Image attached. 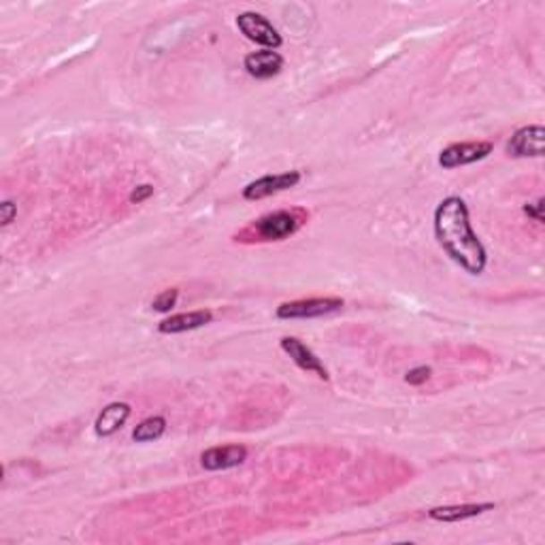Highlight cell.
<instances>
[{
  "instance_id": "6da1fadb",
  "label": "cell",
  "mask_w": 545,
  "mask_h": 545,
  "mask_svg": "<svg viewBox=\"0 0 545 545\" xmlns=\"http://www.w3.org/2000/svg\"><path fill=\"white\" fill-rule=\"evenodd\" d=\"M437 243L452 262H456L464 273L481 275L488 267V251L477 237L471 224V213L460 196H447L437 205L432 216Z\"/></svg>"
},
{
  "instance_id": "7a4b0ae2",
  "label": "cell",
  "mask_w": 545,
  "mask_h": 545,
  "mask_svg": "<svg viewBox=\"0 0 545 545\" xmlns=\"http://www.w3.org/2000/svg\"><path fill=\"white\" fill-rule=\"evenodd\" d=\"M307 222L309 211L305 207H290V209L264 213L258 220L237 230V233L233 234V241L241 245L279 243V241L294 237Z\"/></svg>"
},
{
  "instance_id": "3957f363",
  "label": "cell",
  "mask_w": 545,
  "mask_h": 545,
  "mask_svg": "<svg viewBox=\"0 0 545 545\" xmlns=\"http://www.w3.org/2000/svg\"><path fill=\"white\" fill-rule=\"evenodd\" d=\"M345 307V301L339 296H313V299H299L282 302L275 309V316L279 319H313L328 316Z\"/></svg>"
},
{
  "instance_id": "277c9868",
  "label": "cell",
  "mask_w": 545,
  "mask_h": 545,
  "mask_svg": "<svg viewBox=\"0 0 545 545\" xmlns=\"http://www.w3.org/2000/svg\"><path fill=\"white\" fill-rule=\"evenodd\" d=\"M237 28L247 41L260 45L262 49H273L277 52L284 45V38L279 30L268 21L264 15L256 13V11H243L237 15Z\"/></svg>"
},
{
  "instance_id": "5b68a950",
  "label": "cell",
  "mask_w": 545,
  "mask_h": 545,
  "mask_svg": "<svg viewBox=\"0 0 545 545\" xmlns=\"http://www.w3.org/2000/svg\"><path fill=\"white\" fill-rule=\"evenodd\" d=\"M302 182L301 171H285V173H275V175H262L250 182L243 188V199L250 202L268 199V196L285 192V190L296 188Z\"/></svg>"
},
{
  "instance_id": "8992f818",
  "label": "cell",
  "mask_w": 545,
  "mask_h": 545,
  "mask_svg": "<svg viewBox=\"0 0 545 545\" xmlns=\"http://www.w3.org/2000/svg\"><path fill=\"white\" fill-rule=\"evenodd\" d=\"M494 145L490 141H463V143H452L446 149H441L439 154V166L446 171L452 168L475 165V162L486 160L492 154Z\"/></svg>"
},
{
  "instance_id": "52a82bcc",
  "label": "cell",
  "mask_w": 545,
  "mask_h": 545,
  "mask_svg": "<svg viewBox=\"0 0 545 545\" xmlns=\"http://www.w3.org/2000/svg\"><path fill=\"white\" fill-rule=\"evenodd\" d=\"M545 143V128L541 123L522 126L511 134L507 143V154L514 158H541Z\"/></svg>"
},
{
  "instance_id": "ba28073f",
  "label": "cell",
  "mask_w": 545,
  "mask_h": 545,
  "mask_svg": "<svg viewBox=\"0 0 545 545\" xmlns=\"http://www.w3.org/2000/svg\"><path fill=\"white\" fill-rule=\"evenodd\" d=\"M279 347H282L285 356L290 358L292 362L296 364L301 370H305V373L316 375V378L328 381V369L324 367V362L319 361L318 353L311 350V347H307L299 336H284L282 341H279Z\"/></svg>"
},
{
  "instance_id": "9c48e42d",
  "label": "cell",
  "mask_w": 545,
  "mask_h": 545,
  "mask_svg": "<svg viewBox=\"0 0 545 545\" xmlns=\"http://www.w3.org/2000/svg\"><path fill=\"white\" fill-rule=\"evenodd\" d=\"M284 55L279 52H273V49H260V52H251L245 55L243 60V69L250 77L254 80L267 81L277 77L279 72L284 71Z\"/></svg>"
},
{
  "instance_id": "30bf717a",
  "label": "cell",
  "mask_w": 545,
  "mask_h": 545,
  "mask_svg": "<svg viewBox=\"0 0 545 545\" xmlns=\"http://www.w3.org/2000/svg\"><path fill=\"white\" fill-rule=\"evenodd\" d=\"M247 447L243 446H216L200 454V466L205 471H226L243 464Z\"/></svg>"
},
{
  "instance_id": "8fae6325",
  "label": "cell",
  "mask_w": 545,
  "mask_h": 545,
  "mask_svg": "<svg viewBox=\"0 0 545 545\" xmlns=\"http://www.w3.org/2000/svg\"><path fill=\"white\" fill-rule=\"evenodd\" d=\"M213 322V311L211 309H194V311L185 313H175V316H168L158 324V333L162 335H182L190 333V330H199L202 326Z\"/></svg>"
},
{
  "instance_id": "7c38bea8",
  "label": "cell",
  "mask_w": 545,
  "mask_h": 545,
  "mask_svg": "<svg viewBox=\"0 0 545 545\" xmlns=\"http://www.w3.org/2000/svg\"><path fill=\"white\" fill-rule=\"evenodd\" d=\"M497 509L494 503H463V505H443V507H430L426 511L430 520L443 522V524H456V522H464L469 518H477V515L486 514V511Z\"/></svg>"
},
{
  "instance_id": "4fadbf2b",
  "label": "cell",
  "mask_w": 545,
  "mask_h": 545,
  "mask_svg": "<svg viewBox=\"0 0 545 545\" xmlns=\"http://www.w3.org/2000/svg\"><path fill=\"white\" fill-rule=\"evenodd\" d=\"M131 413H132V407L128 403H122V401L109 403L103 412L98 413L97 422H94V432H97V437H100V439L114 437L115 432L122 430V426L128 422Z\"/></svg>"
},
{
  "instance_id": "5bb4252c",
  "label": "cell",
  "mask_w": 545,
  "mask_h": 545,
  "mask_svg": "<svg viewBox=\"0 0 545 545\" xmlns=\"http://www.w3.org/2000/svg\"><path fill=\"white\" fill-rule=\"evenodd\" d=\"M166 426L168 422L165 415H151V418H145L143 422L132 430V441L134 443L158 441L166 432Z\"/></svg>"
},
{
  "instance_id": "9a60e30c",
  "label": "cell",
  "mask_w": 545,
  "mask_h": 545,
  "mask_svg": "<svg viewBox=\"0 0 545 545\" xmlns=\"http://www.w3.org/2000/svg\"><path fill=\"white\" fill-rule=\"evenodd\" d=\"M179 299V290L177 288H168L165 292H160L154 301H151V309L158 313H168L173 307L177 305Z\"/></svg>"
},
{
  "instance_id": "2e32d148",
  "label": "cell",
  "mask_w": 545,
  "mask_h": 545,
  "mask_svg": "<svg viewBox=\"0 0 545 545\" xmlns=\"http://www.w3.org/2000/svg\"><path fill=\"white\" fill-rule=\"evenodd\" d=\"M15 217H18V205H15L13 200H3V205H0V220H3V228L11 226V224L15 222Z\"/></svg>"
},
{
  "instance_id": "e0dca14e",
  "label": "cell",
  "mask_w": 545,
  "mask_h": 545,
  "mask_svg": "<svg viewBox=\"0 0 545 545\" xmlns=\"http://www.w3.org/2000/svg\"><path fill=\"white\" fill-rule=\"evenodd\" d=\"M430 373H432L430 367H415L404 375V381H407L409 386H422L424 381L430 378Z\"/></svg>"
},
{
  "instance_id": "ac0fdd59",
  "label": "cell",
  "mask_w": 545,
  "mask_h": 545,
  "mask_svg": "<svg viewBox=\"0 0 545 545\" xmlns=\"http://www.w3.org/2000/svg\"><path fill=\"white\" fill-rule=\"evenodd\" d=\"M149 196H154V185L141 183V185H137V188L132 190L131 196H128V200L137 202V205H141V202H145V200L149 199Z\"/></svg>"
},
{
  "instance_id": "d6986e66",
  "label": "cell",
  "mask_w": 545,
  "mask_h": 545,
  "mask_svg": "<svg viewBox=\"0 0 545 545\" xmlns=\"http://www.w3.org/2000/svg\"><path fill=\"white\" fill-rule=\"evenodd\" d=\"M524 213L531 217V220L543 224V199H537L535 202H528V205H524Z\"/></svg>"
}]
</instances>
